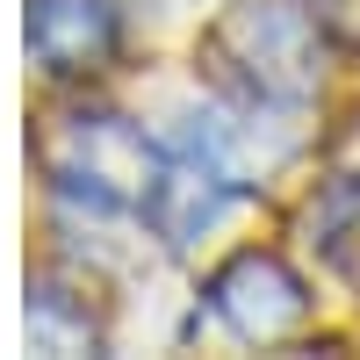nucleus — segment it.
I'll list each match as a JSON object with an SVG mask.
<instances>
[{"instance_id": "nucleus-1", "label": "nucleus", "mask_w": 360, "mask_h": 360, "mask_svg": "<svg viewBox=\"0 0 360 360\" xmlns=\"http://www.w3.org/2000/svg\"><path fill=\"white\" fill-rule=\"evenodd\" d=\"M202 51L245 108H303L324 79V29L303 0H245L202 37Z\"/></svg>"}, {"instance_id": "nucleus-2", "label": "nucleus", "mask_w": 360, "mask_h": 360, "mask_svg": "<svg viewBox=\"0 0 360 360\" xmlns=\"http://www.w3.org/2000/svg\"><path fill=\"white\" fill-rule=\"evenodd\" d=\"M37 159H44L58 195L101 209V217L144 209V195H152V180L166 166V152L130 123V115H58L44 130V144H37Z\"/></svg>"}, {"instance_id": "nucleus-3", "label": "nucleus", "mask_w": 360, "mask_h": 360, "mask_svg": "<svg viewBox=\"0 0 360 360\" xmlns=\"http://www.w3.org/2000/svg\"><path fill=\"white\" fill-rule=\"evenodd\" d=\"M209 310H217V324L231 339L274 346L310 317V288L281 252H238V259H224L209 274Z\"/></svg>"}, {"instance_id": "nucleus-4", "label": "nucleus", "mask_w": 360, "mask_h": 360, "mask_svg": "<svg viewBox=\"0 0 360 360\" xmlns=\"http://www.w3.org/2000/svg\"><path fill=\"white\" fill-rule=\"evenodd\" d=\"M238 188H245V180H238L224 159L195 152V144H173L159 180H152V195H144V224H152L166 245H195L202 231H217L231 217Z\"/></svg>"}, {"instance_id": "nucleus-5", "label": "nucleus", "mask_w": 360, "mask_h": 360, "mask_svg": "<svg viewBox=\"0 0 360 360\" xmlns=\"http://www.w3.org/2000/svg\"><path fill=\"white\" fill-rule=\"evenodd\" d=\"M115 44V8L108 0H29V51L51 72H86Z\"/></svg>"}, {"instance_id": "nucleus-6", "label": "nucleus", "mask_w": 360, "mask_h": 360, "mask_svg": "<svg viewBox=\"0 0 360 360\" xmlns=\"http://www.w3.org/2000/svg\"><path fill=\"white\" fill-rule=\"evenodd\" d=\"M29 346L37 353H86L94 346V324H86V310H65L58 288H37V303H29Z\"/></svg>"}, {"instance_id": "nucleus-7", "label": "nucleus", "mask_w": 360, "mask_h": 360, "mask_svg": "<svg viewBox=\"0 0 360 360\" xmlns=\"http://www.w3.org/2000/svg\"><path fill=\"white\" fill-rule=\"evenodd\" d=\"M332 44H360V0H303Z\"/></svg>"}]
</instances>
